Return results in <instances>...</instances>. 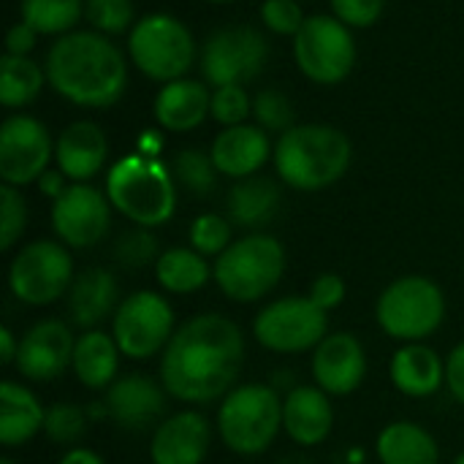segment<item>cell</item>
<instances>
[{
  "instance_id": "cell-1",
  "label": "cell",
  "mask_w": 464,
  "mask_h": 464,
  "mask_svg": "<svg viewBox=\"0 0 464 464\" xmlns=\"http://www.w3.org/2000/svg\"><path fill=\"white\" fill-rule=\"evenodd\" d=\"M242 362V329L226 315L204 313L182 324L160 353V383L185 405H209L234 389Z\"/></svg>"
},
{
  "instance_id": "cell-2",
  "label": "cell",
  "mask_w": 464,
  "mask_h": 464,
  "mask_svg": "<svg viewBox=\"0 0 464 464\" xmlns=\"http://www.w3.org/2000/svg\"><path fill=\"white\" fill-rule=\"evenodd\" d=\"M46 82L65 101L84 109L114 106L128 84V63L103 33L60 35L46 54Z\"/></svg>"
},
{
  "instance_id": "cell-3",
  "label": "cell",
  "mask_w": 464,
  "mask_h": 464,
  "mask_svg": "<svg viewBox=\"0 0 464 464\" xmlns=\"http://www.w3.org/2000/svg\"><path fill=\"white\" fill-rule=\"evenodd\" d=\"M275 169L294 190H324L340 182L351 166V139L334 125H294L275 144Z\"/></svg>"
},
{
  "instance_id": "cell-4",
  "label": "cell",
  "mask_w": 464,
  "mask_h": 464,
  "mask_svg": "<svg viewBox=\"0 0 464 464\" xmlns=\"http://www.w3.org/2000/svg\"><path fill=\"white\" fill-rule=\"evenodd\" d=\"M106 196L111 207L141 228H155L171 220L177 209L174 177L147 155H128L109 169Z\"/></svg>"
},
{
  "instance_id": "cell-5",
  "label": "cell",
  "mask_w": 464,
  "mask_h": 464,
  "mask_svg": "<svg viewBox=\"0 0 464 464\" xmlns=\"http://www.w3.org/2000/svg\"><path fill=\"white\" fill-rule=\"evenodd\" d=\"M283 430V400L272 386L245 383L231 389L218 411V435L239 457L264 454Z\"/></svg>"
},
{
  "instance_id": "cell-6",
  "label": "cell",
  "mask_w": 464,
  "mask_h": 464,
  "mask_svg": "<svg viewBox=\"0 0 464 464\" xmlns=\"http://www.w3.org/2000/svg\"><path fill=\"white\" fill-rule=\"evenodd\" d=\"M285 275V247L269 234H247L218 256L212 277L231 302H258L269 296Z\"/></svg>"
},
{
  "instance_id": "cell-7",
  "label": "cell",
  "mask_w": 464,
  "mask_h": 464,
  "mask_svg": "<svg viewBox=\"0 0 464 464\" xmlns=\"http://www.w3.org/2000/svg\"><path fill=\"white\" fill-rule=\"evenodd\" d=\"M378 326L400 343H424L446 318V296L440 285L421 275H408L383 288L375 304Z\"/></svg>"
},
{
  "instance_id": "cell-8",
  "label": "cell",
  "mask_w": 464,
  "mask_h": 464,
  "mask_svg": "<svg viewBox=\"0 0 464 464\" xmlns=\"http://www.w3.org/2000/svg\"><path fill=\"white\" fill-rule=\"evenodd\" d=\"M133 65L155 82H177L196 63L190 30L171 14H147L130 27L128 38Z\"/></svg>"
},
{
  "instance_id": "cell-9",
  "label": "cell",
  "mask_w": 464,
  "mask_h": 464,
  "mask_svg": "<svg viewBox=\"0 0 464 464\" xmlns=\"http://www.w3.org/2000/svg\"><path fill=\"white\" fill-rule=\"evenodd\" d=\"M73 277V258L68 247L52 239L24 245L8 266L11 294L30 307H44L68 296Z\"/></svg>"
},
{
  "instance_id": "cell-10",
  "label": "cell",
  "mask_w": 464,
  "mask_h": 464,
  "mask_svg": "<svg viewBox=\"0 0 464 464\" xmlns=\"http://www.w3.org/2000/svg\"><path fill=\"white\" fill-rule=\"evenodd\" d=\"M174 310L155 291H136L111 315V337L122 356L147 362L166 351L174 337Z\"/></svg>"
},
{
  "instance_id": "cell-11",
  "label": "cell",
  "mask_w": 464,
  "mask_h": 464,
  "mask_svg": "<svg viewBox=\"0 0 464 464\" xmlns=\"http://www.w3.org/2000/svg\"><path fill=\"white\" fill-rule=\"evenodd\" d=\"M294 57L299 71L315 84H337L356 65V41L337 16H307L294 35Z\"/></svg>"
},
{
  "instance_id": "cell-12",
  "label": "cell",
  "mask_w": 464,
  "mask_h": 464,
  "mask_svg": "<svg viewBox=\"0 0 464 464\" xmlns=\"http://www.w3.org/2000/svg\"><path fill=\"white\" fill-rule=\"evenodd\" d=\"M329 334V313L310 296H283L253 321V337L272 353L315 351Z\"/></svg>"
},
{
  "instance_id": "cell-13",
  "label": "cell",
  "mask_w": 464,
  "mask_h": 464,
  "mask_svg": "<svg viewBox=\"0 0 464 464\" xmlns=\"http://www.w3.org/2000/svg\"><path fill=\"white\" fill-rule=\"evenodd\" d=\"M269 63V44L261 30L234 24L212 33L201 46V76L212 87L253 82Z\"/></svg>"
},
{
  "instance_id": "cell-14",
  "label": "cell",
  "mask_w": 464,
  "mask_h": 464,
  "mask_svg": "<svg viewBox=\"0 0 464 464\" xmlns=\"http://www.w3.org/2000/svg\"><path fill=\"white\" fill-rule=\"evenodd\" d=\"M54 141L46 125L27 114H14L0 128V179L14 188L38 182L49 171Z\"/></svg>"
},
{
  "instance_id": "cell-15",
  "label": "cell",
  "mask_w": 464,
  "mask_h": 464,
  "mask_svg": "<svg viewBox=\"0 0 464 464\" xmlns=\"http://www.w3.org/2000/svg\"><path fill=\"white\" fill-rule=\"evenodd\" d=\"M111 201L87 182H73L52 204V228L65 247L87 250L106 239L111 226Z\"/></svg>"
},
{
  "instance_id": "cell-16",
  "label": "cell",
  "mask_w": 464,
  "mask_h": 464,
  "mask_svg": "<svg viewBox=\"0 0 464 464\" xmlns=\"http://www.w3.org/2000/svg\"><path fill=\"white\" fill-rule=\"evenodd\" d=\"M73 348L76 337L71 334L65 321L46 318L24 332L14 367L30 383H52L71 367Z\"/></svg>"
},
{
  "instance_id": "cell-17",
  "label": "cell",
  "mask_w": 464,
  "mask_h": 464,
  "mask_svg": "<svg viewBox=\"0 0 464 464\" xmlns=\"http://www.w3.org/2000/svg\"><path fill=\"white\" fill-rule=\"evenodd\" d=\"M166 397L169 392L163 389V383H155L150 375L133 372V375L117 378L106 389L103 408L120 430L144 432L163 421Z\"/></svg>"
},
{
  "instance_id": "cell-18",
  "label": "cell",
  "mask_w": 464,
  "mask_h": 464,
  "mask_svg": "<svg viewBox=\"0 0 464 464\" xmlns=\"http://www.w3.org/2000/svg\"><path fill=\"white\" fill-rule=\"evenodd\" d=\"M313 378L329 397L353 394L367 378V353L362 340L351 332L326 334L313 351Z\"/></svg>"
},
{
  "instance_id": "cell-19",
  "label": "cell",
  "mask_w": 464,
  "mask_h": 464,
  "mask_svg": "<svg viewBox=\"0 0 464 464\" xmlns=\"http://www.w3.org/2000/svg\"><path fill=\"white\" fill-rule=\"evenodd\" d=\"M212 446V424L204 413L179 411L166 416L150 443L152 464H201Z\"/></svg>"
},
{
  "instance_id": "cell-20",
  "label": "cell",
  "mask_w": 464,
  "mask_h": 464,
  "mask_svg": "<svg viewBox=\"0 0 464 464\" xmlns=\"http://www.w3.org/2000/svg\"><path fill=\"white\" fill-rule=\"evenodd\" d=\"M334 427V408L326 392L318 386H296L283 400V430L304 449L326 443Z\"/></svg>"
},
{
  "instance_id": "cell-21",
  "label": "cell",
  "mask_w": 464,
  "mask_h": 464,
  "mask_svg": "<svg viewBox=\"0 0 464 464\" xmlns=\"http://www.w3.org/2000/svg\"><path fill=\"white\" fill-rule=\"evenodd\" d=\"M209 155L223 177L245 179L253 177L269 160V155H275V147L269 144V136L261 125L242 122L234 128H223L215 136Z\"/></svg>"
},
{
  "instance_id": "cell-22",
  "label": "cell",
  "mask_w": 464,
  "mask_h": 464,
  "mask_svg": "<svg viewBox=\"0 0 464 464\" xmlns=\"http://www.w3.org/2000/svg\"><path fill=\"white\" fill-rule=\"evenodd\" d=\"M106 158H109V139L90 120L68 125L54 141L57 171H63L65 179L71 182L92 179L106 166Z\"/></svg>"
},
{
  "instance_id": "cell-23",
  "label": "cell",
  "mask_w": 464,
  "mask_h": 464,
  "mask_svg": "<svg viewBox=\"0 0 464 464\" xmlns=\"http://www.w3.org/2000/svg\"><path fill=\"white\" fill-rule=\"evenodd\" d=\"M65 299H68V315H71L73 326H79L82 332L98 329L120 307L117 304V299H120L117 277L101 266L84 269L73 277Z\"/></svg>"
},
{
  "instance_id": "cell-24",
  "label": "cell",
  "mask_w": 464,
  "mask_h": 464,
  "mask_svg": "<svg viewBox=\"0 0 464 464\" xmlns=\"http://www.w3.org/2000/svg\"><path fill=\"white\" fill-rule=\"evenodd\" d=\"M389 375L400 394L411 400H427L446 383V362L435 348L424 343H408L392 356Z\"/></svg>"
},
{
  "instance_id": "cell-25",
  "label": "cell",
  "mask_w": 464,
  "mask_h": 464,
  "mask_svg": "<svg viewBox=\"0 0 464 464\" xmlns=\"http://www.w3.org/2000/svg\"><path fill=\"white\" fill-rule=\"evenodd\" d=\"M212 111V92L196 79H177L160 87L155 98V120L171 133L198 128Z\"/></svg>"
},
{
  "instance_id": "cell-26",
  "label": "cell",
  "mask_w": 464,
  "mask_h": 464,
  "mask_svg": "<svg viewBox=\"0 0 464 464\" xmlns=\"http://www.w3.org/2000/svg\"><path fill=\"white\" fill-rule=\"evenodd\" d=\"M46 411L38 397L14 381L0 386V443L5 449H19L30 443L38 432H44Z\"/></svg>"
},
{
  "instance_id": "cell-27",
  "label": "cell",
  "mask_w": 464,
  "mask_h": 464,
  "mask_svg": "<svg viewBox=\"0 0 464 464\" xmlns=\"http://www.w3.org/2000/svg\"><path fill=\"white\" fill-rule=\"evenodd\" d=\"M280 204H283V190L277 188V182L256 174L237 179V185L228 190L226 198L228 220L247 231L272 223L280 212Z\"/></svg>"
},
{
  "instance_id": "cell-28",
  "label": "cell",
  "mask_w": 464,
  "mask_h": 464,
  "mask_svg": "<svg viewBox=\"0 0 464 464\" xmlns=\"http://www.w3.org/2000/svg\"><path fill=\"white\" fill-rule=\"evenodd\" d=\"M120 348L114 343L111 334L101 332V329H90L82 332L76 337V348H73V362L71 370L76 375V381L92 392L109 389L117 381V370H120Z\"/></svg>"
},
{
  "instance_id": "cell-29",
  "label": "cell",
  "mask_w": 464,
  "mask_h": 464,
  "mask_svg": "<svg viewBox=\"0 0 464 464\" xmlns=\"http://www.w3.org/2000/svg\"><path fill=\"white\" fill-rule=\"evenodd\" d=\"M375 454L381 464H438V440L413 421H392L381 430L375 440Z\"/></svg>"
},
{
  "instance_id": "cell-30",
  "label": "cell",
  "mask_w": 464,
  "mask_h": 464,
  "mask_svg": "<svg viewBox=\"0 0 464 464\" xmlns=\"http://www.w3.org/2000/svg\"><path fill=\"white\" fill-rule=\"evenodd\" d=\"M212 277V266L193 247H169L155 264V280L163 291L174 296H188L201 291Z\"/></svg>"
},
{
  "instance_id": "cell-31",
  "label": "cell",
  "mask_w": 464,
  "mask_h": 464,
  "mask_svg": "<svg viewBox=\"0 0 464 464\" xmlns=\"http://www.w3.org/2000/svg\"><path fill=\"white\" fill-rule=\"evenodd\" d=\"M46 68H41L27 54H5L0 60V103L5 109L27 106L44 90Z\"/></svg>"
},
{
  "instance_id": "cell-32",
  "label": "cell",
  "mask_w": 464,
  "mask_h": 464,
  "mask_svg": "<svg viewBox=\"0 0 464 464\" xmlns=\"http://www.w3.org/2000/svg\"><path fill=\"white\" fill-rule=\"evenodd\" d=\"M82 16V0H22V22H27L38 35H65Z\"/></svg>"
},
{
  "instance_id": "cell-33",
  "label": "cell",
  "mask_w": 464,
  "mask_h": 464,
  "mask_svg": "<svg viewBox=\"0 0 464 464\" xmlns=\"http://www.w3.org/2000/svg\"><path fill=\"white\" fill-rule=\"evenodd\" d=\"M87 427H90L87 411L73 402H54L52 408H46L44 435L57 446L76 449V443L87 435Z\"/></svg>"
},
{
  "instance_id": "cell-34",
  "label": "cell",
  "mask_w": 464,
  "mask_h": 464,
  "mask_svg": "<svg viewBox=\"0 0 464 464\" xmlns=\"http://www.w3.org/2000/svg\"><path fill=\"white\" fill-rule=\"evenodd\" d=\"M218 166L212 155L201 150H182L174 158V179L193 196H209L218 182Z\"/></svg>"
},
{
  "instance_id": "cell-35",
  "label": "cell",
  "mask_w": 464,
  "mask_h": 464,
  "mask_svg": "<svg viewBox=\"0 0 464 464\" xmlns=\"http://www.w3.org/2000/svg\"><path fill=\"white\" fill-rule=\"evenodd\" d=\"M231 220H226L223 215H215V212H207V215H198L193 223H190V247L196 253H201L204 258L207 256H223L228 247H231Z\"/></svg>"
},
{
  "instance_id": "cell-36",
  "label": "cell",
  "mask_w": 464,
  "mask_h": 464,
  "mask_svg": "<svg viewBox=\"0 0 464 464\" xmlns=\"http://www.w3.org/2000/svg\"><path fill=\"white\" fill-rule=\"evenodd\" d=\"M114 258L120 266L125 269H144V266H155L160 253H158V239L150 228H130L125 231L117 242H114Z\"/></svg>"
},
{
  "instance_id": "cell-37",
  "label": "cell",
  "mask_w": 464,
  "mask_h": 464,
  "mask_svg": "<svg viewBox=\"0 0 464 464\" xmlns=\"http://www.w3.org/2000/svg\"><path fill=\"white\" fill-rule=\"evenodd\" d=\"M27 226V204L14 185H0V250L8 253Z\"/></svg>"
},
{
  "instance_id": "cell-38",
  "label": "cell",
  "mask_w": 464,
  "mask_h": 464,
  "mask_svg": "<svg viewBox=\"0 0 464 464\" xmlns=\"http://www.w3.org/2000/svg\"><path fill=\"white\" fill-rule=\"evenodd\" d=\"M84 14H87V22L95 27V33H103V35H120L130 24H136L130 0H87Z\"/></svg>"
},
{
  "instance_id": "cell-39",
  "label": "cell",
  "mask_w": 464,
  "mask_h": 464,
  "mask_svg": "<svg viewBox=\"0 0 464 464\" xmlns=\"http://www.w3.org/2000/svg\"><path fill=\"white\" fill-rule=\"evenodd\" d=\"M253 114V98L247 95V90L242 84H226V87H215L212 92V111L209 117L226 128L242 125L247 117Z\"/></svg>"
},
{
  "instance_id": "cell-40",
  "label": "cell",
  "mask_w": 464,
  "mask_h": 464,
  "mask_svg": "<svg viewBox=\"0 0 464 464\" xmlns=\"http://www.w3.org/2000/svg\"><path fill=\"white\" fill-rule=\"evenodd\" d=\"M253 117H256V122L266 133L269 130L285 133V130L294 128V106H291V98L283 95L280 90H261L253 98Z\"/></svg>"
},
{
  "instance_id": "cell-41",
  "label": "cell",
  "mask_w": 464,
  "mask_h": 464,
  "mask_svg": "<svg viewBox=\"0 0 464 464\" xmlns=\"http://www.w3.org/2000/svg\"><path fill=\"white\" fill-rule=\"evenodd\" d=\"M261 22L277 35H296L302 30V24L307 22V16H304L299 0H264Z\"/></svg>"
},
{
  "instance_id": "cell-42",
  "label": "cell",
  "mask_w": 464,
  "mask_h": 464,
  "mask_svg": "<svg viewBox=\"0 0 464 464\" xmlns=\"http://www.w3.org/2000/svg\"><path fill=\"white\" fill-rule=\"evenodd\" d=\"M386 0H332L334 16L348 27H370L381 19Z\"/></svg>"
},
{
  "instance_id": "cell-43",
  "label": "cell",
  "mask_w": 464,
  "mask_h": 464,
  "mask_svg": "<svg viewBox=\"0 0 464 464\" xmlns=\"http://www.w3.org/2000/svg\"><path fill=\"white\" fill-rule=\"evenodd\" d=\"M345 294H348L345 280H343L340 275H334V272H324V275H318V277L313 280L307 296H310L324 313H332V310H337V307L345 302Z\"/></svg>"
},
{
  "instance_id": "cell-44",
  "label": "cell",
  "mask_w": 464,
  "mask_h": 464,
  "mask_svg": "<svg viewBox=\"0 0 464 464\" xmlns=\"http://www.w3.org/2000/svg\"><path fill=\"white\" fill-rule=\"evenodd\" d=\"M446 386L451 397L464 408V343H459L446 359Z\"/></svg>"
},
{
  "instance_id": "cell-45",
  "label": "cell",
  "mask_w": 464,
  "mask_h": 464,
  "mask_svg": "<svg viewBox=\"0 0 464 464\" xmlns=\"http://www.w3.org/2000/svg\"><path fill=\"white\" fill-rule=\"evenodd\" d=\"M35 41H38V33L27 22H16L5 35V49H8V54H22L24 57V54L33 52Z\"/></svg>"
},
{
  "instance_id": "cell-46",
  "label": "cell",
  "mask_w": 464,
  "mask_h": 464,
  "mask_svg": "<svg viewBox=\"0 0 464 464\" xmlns=\"http://www.w3.org/2000/svg\"><path fill=\"white\" fill-rule=\"evenodd\" d=\"M38 188H41V193L44 196H49V198H60L63 193H65V174L63 171H44V177L38 179Z\"/></svg>"
},
{
  "instance_id": "cell-47",
  "label": "cell",
  "mask_w": 464,
  "mask_h": 464,
  "mask_svg": "<svg viewBox=\"0 0 464 464\" xmlns=\"http://www.w3.org/2000/svg\"><path fill=\"white\" fill-rule=\"evenodd\" d=\"M16 353H19V343L14 337V332L8 326L0 329V362L3 364H14L16 362Z\"/></svg>"
},
{
  "instance_id": "cell-48",
  "label": "cell",
  "mask_w": 464,
  "mask_h": 464,
  "mask_svg": "<svg viewBox=\"0 0 464 464\" xmlns=\"http://www.w3.org/2000/svg\"><path fill=\"white\" fill-rule=\"evenodd\" d=\"M57 464H106V462H103L95 451L76 446V449H68V451L60 457V462Z\"/></svg>"
},
{
  "instance_id": "cell-49",
  "label": "cell",
  "mask_w": 464,
  "mask_h": 464,
  "mask_svg": "<svg viewBox=\"0 0 464 464\" xmlns=\"http://www.w3.org/2000/svg\"><path fill=\"white\" fill-rule=\"evenodd\" d=\"M0 464H16V462H14L11 457H3V459H0Z\"/></svg>"
},
{
  "instance_id": "cell-50",
  "label": "cell",
  "mask_w": 464,
  "mask_h": 464,
  "mask_svg": "<svg viewBox=\"0 0 464 464\" xmlns=\"http://www.w3.org/2000/svg\"><path fill=\"white\" fill-rule=\"evenodd\" d=\"M454 464H464V451L459 454V457H457V462H454Z\"/></svg>"
},
{
  "instance_id": "cell-51",
  "label": "cell",
  "mask_w": 464,
  "mask_h": 464,
  "mask_svg": "<svg viewBox=\"0 0 464 464\" xmlns=\"http://www.w3.org/2000/svg\"><path fill=\"white\" fill-rule=\"evenodd\" d=\"M207 3H231V0H207Z\"/></svg>"
}]
</instances>
